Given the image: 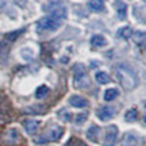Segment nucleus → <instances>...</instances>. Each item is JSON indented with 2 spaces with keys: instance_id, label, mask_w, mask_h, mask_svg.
Instances as JSON below:
<instances>
[{
  "instance_id": "nucleus-26",
  "label": "nucleus",
  "mask_w": 146,
  "mask_h": 146,
  "mask_svg": "<svg viewBox=\"0 0 146 146\" xmlns=\"http://www.w3.org/2000/svg\"><path fill=\"white\" fill-rule=\"evenodd\" d=\"M23 31H25V29H22V30H16V31H12V33H8V34L5 35V38H7L8 41H15L16 38H18V35H21Z\"/></svg>"
},
{
  "instance_id": "nucleus-8",
  "label": "nucleus",
  "mask_w": 146,
  "mask_h": 146,
  "mask_svg": "<svg viewBox=\"0 0 146 146\" xmlns=\"http://www.w3.org/2000/svg\"><path fill=\"white\" fill-rule=\"evenodd\" d=\"M141 139V135H138L134 131H129L125 134L123 139L120 142V146H139Z\"/></svg>"
},
{
  "instance_id": "nucleus-3",
  "label": "nucleus",
  "mask_w": 146,
  "mask_h": 146,
  "mask_svg": "<svg viewBox=\"0 0 146 146\" xmlns=\"http://www.w3.org/2000/svg\"><path fill=\"white\" fill-rule=\"evenodd\" d=\"M73 85L77 89H85L89 87V77L83 64H76L73 66Z\"/></svg>"
},
{
  "instance_id": "nucleus-23",
  "label": "nucleus",
  "mask_w": 146,
  "mask_h": 146,
  "mask_svg": "<svg viewBox=\"0 0 146 146\" xmlns=\"http://www.w3.org/2000/svg\"><path fill=\"white\" fill-rule=\"evenodd\" d=\"M87 119H88V114H87V112H85V114L81 112V114H77L74 116V123H76V125H83Z\"/></svg>"
},
{
  "instance_id": "nucleus-17",
  "label": "nucleus",
  "mask_w": 146,
  "mask_h": 146,
  "mask_svg": "<svg viewBox=\"0 0 146 146\" xmlns=\"http://www.w3.org/2000/svg\"><path fill=\"white\" fill-rule=\"evenodd\" d=\"M137 119H138V111H137V108H130L126 111L125 114L126 122H135Z\"/></svg>"
},
{
  "instance_id": "nucleus-22",
  "label": "nucleus",
  "mask_w": 146,
  "mask_h": 146,
  "mask_svg": "<svg viewBox=\"0 0 146 146\" xmlns=\"http://www.w3.org/2000/svg\"><path fill=\"white\" fill-rule=\"evenodd\" d=\"M116 11H118V15H119L120 19H125L126 18V11H127V8H126V4H123V3H118L116 4Z\"/></svg>"
},
{
  "instance_id": "nucleus-19",
  "label": "nucleus",
  "mask_w": 146,
  "mask_h": 146,
  "mask_svg": "<svg viewBox=\"0 0 146 146\" xmlns=\"http://www.w3.org/2000/svg\"><path fill=\"white\" fill-rule=\"evenodd\" d=\"M118 95H119V92H118L115 88H110L104 92V100L106 102H112L114 99L118 98Z\"/></svg>"
},
{
  "instance_id": "nucleus-13",
  "label": "nucleus",
  "mask_w": 146,
  "mask_h": 146,
  "mask_svg": "<svg viewBox=\"0 0 146 146\" xmlns=\"http://www.w3.org/2000/svg\"><path fill=\"white\" fill-rule=\"evenodd\" d=\"M88 7L95 12H100L104 10V3L103 0H91L88 3Z\"/></svg>"
},
{
  "instance_id": "nucleus-15",
  "label": "nucleus",
  "mask_w": 146,
  "mask_h": 146,
  "mask_svg": "<svg viewBox=\"0 0 146 146\" xmlns=\"http://www.w3.org/2000/svg\"><path fill=\"white\" fill-rule=\"evenodd\" d=\"M116 35L119 36V38H123V39H127V38H130L133 35V30H131L130 26H125L119 29L118 31H116Z\"/></svg>"
},
{
  "instance_id": "nucleus-2",
  "label": "nucleus",
  "mask_w": 146,
  "mask_h": 146,
  "mask_svg": "<svg viewBox=\"0 0 146 146\" xmlns=\"http://www.w3.org/2000/svg\"><path fill=\"white\" fill-rule=\"evenodd\" d=\"M64 127L62 126H58V125H50L47 127L45 133L42 135L36 137L34 142L35 143H47V142H56L60 141L61 137L64 135Z\"/></svg>"
},
{
  "instance_id": "nucleus-18",
  "label": "nucleus",
  "mask_w": 146,
  "mask_h": 146,
  "mask_svg": "<svg viewBox=\"0 0 146 146\" xmlns=\"http://www.w3.org/2000/svg\"><path fill=\"white\" fill-rule=\"evenodd\" d=\"M8 52H10V47L7 46V43L5 42H0V62H4L7 60Z\"/></svg>"
},
{
  "instance_id": "nucleus-25",
  "label": "nucleus",
  "mask_w": 146,
  "mask_h": 146,
  "mask_svg": "<svg viewBox=\"0 0 146 146\" xmlns=\"http://www.w3.org/2000/svg\"><path fill=\"white\" fill-rule=\"evenodd\" d=\"M58 118H60L61 120L68 122V120H70V114H69V111H66L65 108H62V110L58 111Z\"/></svg>"
},
{
  "instance_id": "nucleus-24",
  "label": "nucleus",
  "mask_w": 146,
  "mask_h": 146,
  "mask_svg": "<svg viewBox=\"0 0 146 146\" xmlns=\"http://www.w3.org/2000/svg\"><path fill=\"white\" fill-rule=\"evenodd\" d=\"M134 41H135V43H143L145 42V33L143 31H137V33H134Z\"/></svg>"
},
{
  "instance_id": "nucleus-7",
  "label": "nucleus",
  "mask_w": 146,
  "mask_h": 146,
  "mask_svg": "<svg viewBox=\"0 0 146 146\" xmlns=\"http://www.w3.org/2000/svg\"><path fill=\"white\" fill-rule=\"evenodd\" d=\"M115 112H116V110L114 107H111V106H103V107H100L98 110L96 115H98V118L102 122H108V120H111L115 116Z\"/></svg>"
},
{
  "instance_id": "nucleus-6",
  "label": "nucleus",
  "mask_w": 146,
  "mask_h": 146,
  "mask_svg": "<svg viewBox=\"0 0 146 146\" xmlns=\"http://www.w3.org/2000/svg\"><path fill=\"white\" fill-rule=\"evenodd\" d=\"M118 134H119V129H118V126L110 125L106 129L103 145L104 146H115V143H116V141H118Z\"/></svg>"
},
{
  "instance_id": "nucleus-21",
  "label": "nucleus",
  "mask_w": 146,
  "mask_h": 146,
  "mask_svg": "<svg viewBox=\"0 0 146 146\" xmlns=\"http://www.w3.org/2000/svg\"><path fill=\"white\" fill-rule=\"evenodd\" d=\"M47 94H49V88H47L46 85H41V87H38L35 91V98L36 99H42V98H45Z\"/></svg>"
},
{
  "instance_id": "nucleus-12",
  "label": "nucleus",
  "mask_w": 146,
  "mask_h": 146,
  "mask_svg": "<svg viewBox=\"0 0 146 146\" xmlns=\"http://www.w3.org/2000/svg\"><path fill=\"white\" fill-rule=\"evenodd\" d=\"M91 45L95 47H102V46H106L107 45V39L102 34H96L91 38Z\"/></svg>"
},
{
  "instance_id": "nucleus-14",
  "label": "nucleus",
  "mask_w": 146,
  "mask_h": 146,
  "mask_svg": "<svg viewBox=\"0 0 146 146\" xmlns=\"http://www.w3.org/2000/svg\"><path fill=\"white\" fill-rule=\"evenodd\" d=\"M19 141H21V134L18 133V130L11 129V130L7 133V142L15 143V142H19Z\"/></svg>"
},
{
  "instance_id": "nucleus-16",
  "label": "nucleus",
  "mask_w": 146,
  "mask_h": 146,
  "mask_svg": "<svg viewBox=\"0 0 146 146\" xmlns=\"http://www.w3.org/2000/svg\"><path fill=\"white\" fill-rule=\"evenodd\" d=\"M95 78H96V81H98L99 84H108V83H111L110 76L106 72H102V70H100V72H96Z\"/></svg>"
},
{
  "instance_id": "nucleus-20",
  "label": "nucleus",
  "mask_w": 146,
  "mask_h": 146,
  "mask_svg": "<svg viewBox=\"0 0 146 146\" xmlns=\"http://www.w3.org/2000/svg\"><path fill=\"white\" fill-rule=\"evenodd\" d=\"M21 56L23 60L31 61L33 58H34V52H33V49H30V47H23L21 50Z\"/></svg>"
},
{
  "instance_id": "nucleus-4",
  "label": "nucleus",
  "mask_w": 146,
  "mask_h": 146,
  "mask_svg": "<svg viewBox=\"0 0 146 146\" xmlns=\"http://www.w3.org/2000/svg\"><path fill=\"white\" fill-rule=\"evenodd\" d=\"M45 11H49V12H50V16L56 18V19H58V21H61V19H65V18H66V8L61 4L60 0H57V1L50 0V3L45 7Z\"/></svg>"
},
{
  "instance_id": "nucleus-11",
  "label": "nucleus",
  "mask_w": 146,
  "mask_h": 146,
  "mask_svg": "<svg viewBox=\"0 0 146 146\" xmlns=\"http://www.w3.org/2000/svg\"><path fill=\"white\" fill-rule=\"evenodd\" d=\"M99 134H100V127L94 125L87 130L85 137H87V139L91 141V142H98V139H99Z\"/></svg>"
},
{
  "instance_id": "nucleus-9",
  "label": "nucleus",
  "mask_w": 146,
  "mask_h": 146,
  "mask_svg": "<svg viewBox=\"0 0 146 146\" xmlns=\"http://www.w3.org/2000/svg\"><path fill=\"white\" fill-rule=\"evenodd\" d=\"M23 126H25V130L29 135H34L38 129H39V126H41V120L38 119H26L23 122Z\"/></svg>"
},
{
  "instance_id": "nucleus-10",
  "label": "nucleus",
  "mask_w": 146,
  "mask_h": 146,
  "mask_svg": "<svg viewBox=\"0 0 146 146\" xmlns=\"http://www.w3.org/2000/svg\"><path fill=\"white\" fill-rule=\"evenodd\" d=\"M69 104L72 107H76V108H85L89 104V102L80 95H73L69 98Z\"/></svg>"
},
{
  "instance_id": "nucleus-5",
  "label": "nucleus",
  "mask_w": 146,
  "mask_h": 146,
  "mask_svg": "<svg viewBox=\"0 0 146 146\" xmlns=\"http://www.w3.org/2000/svg\"><path fill=\"white\" fill-rule=\"evenodd\" d=\"M60 25H61V21H58L53 16H46V18H42L41 21L38 22V29L45 30V31H54L60 27Z\"/></svg>"
},
{
  "instance_id": "nucleus-1",
  "label": "nucleus",
  "mask_w": 146,
  "mask_h": 146,
  "mask_svg": "<svg viewBox=\"0 0 146 146\" xmlns=\"http://www.w3.org/2000/svg\"><path fill=\"white\" fill-rule=\"evenodd\" d=\"M116 78L122 88L126 91H133L139 85V77L134 72V69L129 66L127 64H119L116 65Z\"/></svg>"
}]
</instances>
